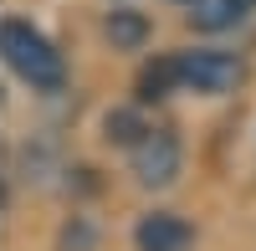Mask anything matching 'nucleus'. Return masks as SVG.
<instances>
[{
	"label": "nucleus",
	"instance_id": "39448f33",
	"mask_svg": "<svg viewBox=\"0 0 256 251\" xmlns=\"http://www.w3.org/2000/svg\"><path fill=\"white\" fill-rule=\"evenodd\" d=\"M169 88H180V56H159L138 72V98L144 102H159L169 98Z\"/></svg>",
	"mask_w": 256,
	"mask_h": 251
},
{
	"label": "nucleus",
	"instance_id": "f257e3e1",
	"mask_svg": "<svg viewBox=\"0 0 256 251\" xmlns=\"http://www.w3.org/2000/svg\"><path fill=\"white\" fill-rule=\"evenodd\" d=\"M0 56H6V67L36 92H56L62 82H67L62 52L36 26H26V20H0Z\"/></svg>",
	"mask_w": 256,
	"mask_h": 251
},
{
	"label": "nucleus",
	"instance_id": "1a4fd4ad",
	"mask_svg": "<svg viewBox=\"0 0 256 251\" xmlns=\"http://www.w3.org/2000/svg\"><path fill=\"white\" fill-rule=\"evenodd\" d=\"M184 6H190V0H184Z\"/></svg>",
	"mask_w": 256,
	"mask_h": 251
},
{
	"label": "nucleus",
	"instance_id": "7ed1b4c3",
	"mask_svg": "<svg viewBox=\"0 0 256 251\" xmlns=\"http://www.w3.org/2000/svg\"><path fill=\"white\" fill-rule=\"evenodd\" d=\"M128 154H134V174H138V184H169V180L180 174V138L164 134V128H148Z\"/></svg>",
	"mask_w": 256,
	"mask_h": 251
},
{
	"label": "nucleus",
	"instance_id": "20e7f679",
	"mask_svg": "<svg viewBox=\"0 0 256 251\" xmlns=\"http://www.w3.org/2000/svg\"><path fill=\"white\" fill-rule=\"evenodd\" d=\"M134 241H138V251H190V246H195V231H190L180 216L159 210V216H144L138 220Z\"/></svg>",
	"mask_w": 256,
	"mask_h": 251
},
{
	"label": "nucleus",
	"instance_id": "423d86ee",
	"mask_svg": "<svg viewBox=\"0 0 256 251\" xmlns=\"http://www.w3.org/2000/svg\"><path fill=\"white\" fill-rule=\"evenodd\" d=\"M190 16H195V26L205 31H226V26H236V20L251 10V0H190Z\"/></svg>",
	"mask_w": 256,
	"mask_h": 251
},
{
	"label": "nucleus",
	"instance_id": "0eeeda50",
	"mask_svg": "<svg viewBox=\"0 0 256 251\" xmlns=\"http://www.w3.org/2000/svg\"><path fill=\"white\" fill-rule=\"evenodd\" d=\"M108 41H113L118 52H138L144 41H148V20L138 10H113L108 16Z\"/></svg>",
	"mask_w": 256,
	"mask_h": 251
},
{
	"label": "nucleus",
	"instance_id": "f03ea898",
	"mask_svg": "<svg viewBox=\"0 0 256 251\" xmlns=\"http://www.w3.org/2000/svg\"><path fill=\"white\" fill-rule=\"evenodd\" d=\"M241 77H246V67L230 52H180V88H190V92L220 98V92H236Z\"/></svg>",
	"mask_w": 256,
	"mask_h": 251
},
{
	"label": "nucleus",
	"instance_id": "6e6552de",
	"mask_svg": "<svg viewBox=\"0 0 256 251\" xmlns=\"http://www.w3.org/2000/svg\"><path fill=\"white\" fill-rule=\"evenodd\" d=\"M148 134V123L134 113V108H118V113H108V138L113 144H128V149H134V144Z\"/></svg>",
	"mask_w": 256,
	"mask_h": 251
}]
</instances>
